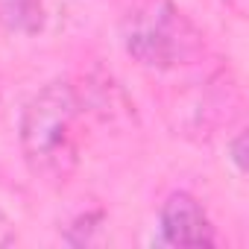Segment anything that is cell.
I'll list each match as a JSON object with an SVG mask.
<instances>
[{"instance_id":"6da1fadb","label":"cell","mask_w":249,"mask_h":249,"mask_svg":"<svg viewBox=\"0 0 249 249\" xmlns=\"http://www.w3.org/2000/svg\"><path fill=\"white\" fill-rule=\"evenodd\" d=\"M76 120L79 100L73 85L65 79H53L44 88H38L21 111V156L30 173L44 185H65L79 164Z\"/></svg>"},{"instance_id":"7a4b0ae2","label":"cell","mask_w":249,"mask_h":249,"mask_svg":"<svg viewBox=\"0 0 249 249\" xmlns=\"http://www.w3.org/2000/svg\"><path fill=\"white\" fill-rule=\"evenodd\" d=\"M126 53L153 71H170L202 53V36L173 0H144L123 21Z\"/></svg>"},{"instance_id":"3957f363","label":"cell","mask_w":249,"mask_h":249,"mask_svg":"<svg viewBox=\"0 0 249 249\" xmlns=\"http://www.w3.org/2000/svg\"><path fill=\"white\" fill-rule=\"evenodd\" d=\"M159 231L161 240L170 246H214V226L199 205L196 196L188 191H176L164 199L159 214Z\"/></svg>"},{"instance_id":"277c9868","label":"cell","mask_w":249,"mask_h":249,"mask_svg":"<svg viewBox=\"0 0 249 249\" xmlns=\"http://www.w3.org/2000/svg\"><path fill=\"white\" fill-rule=\"evenodd\" d=\"M0 21L21 33L41 30V21H44L41 0H0Z\"/></svg>"},{"instance_id":"5b68a950","label":"cell","mask_w":249,"mask_h":249,"mask_svg":"<svg viewBox=\"0 0 249 249\" xmlns=\"http://www.w3.org/2000/svg\"><path fill=\"white\" fill-rule=\"evenodd\" d=\"M94 231H103V214H82L65 234L68 243L73 246H85V243H97L100 237Z\"/></svg>"},{"instance_id":"8992f818","label":"cell","mask_w":249,"mask_h":249,"mask_svg":"<svg viewBox=\"0 0 249 249\" xmlns=\"http://www.w3.org/2000/svg\"><path fill=\"white\" fill-rule=\"evenodd\" d=\"M229 161L237 167V173H246V135L243 132H237L234 138H231V144H229Z\"/></svg>"},{"instance_id":"52a82bcc","label":"cell","mask_w":249,"mask_h":249,"mask_svg":"<svg viewBox=\"0 0 249 249\" xmlns=\"http://www.w3.org/2000/svg\"><path fill=\"white\" fill-rule=\"evenodd\" d=\"M15 240V231H12V220L0 211V246H9Z\"/></svg>"}]
</instances>
